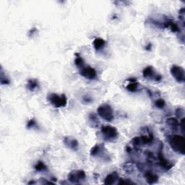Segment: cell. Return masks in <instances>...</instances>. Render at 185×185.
I'll use <instances>...</instances> for the list:
<instances>
[{
	"mask_svg": "<svg viewBox=\"0 0 185 185\" xmlns=\"http://www.w3.org/2000/svg\"><path fill=\"white\" fill-rule=\"evenodd\" d=\"M47 99L51 104L56 108L64 107L67 104V97L64 94L59 95L56 93H51L48 95Z\"/></svg>",
	"mask_w": 185,
	"mask_h": 185,
	"instance_id": "7a4b0ae2",
	"label": "cell"
},
{
	"mask_svg": "<svg viewBox=\"0 0 185 185\" xmlns=\"http://www.w3.org/2000/svg\"><path fill=\"white\" fill-rule=\"evenodd\" d=\"M118 174L116 172H113L107 176L104 180V184H113L115 183L116 180L118 179Z\"/></svg>",
	"mask_w": 185,
	"mask_h": 185,
	"instance_id": "7c38bea8",
	"label": "cell"
},
{
	"mask_svg": "<svg viewBox=\"0 0 185 185\" xmlns=\"http://www.w3.org/2000/svg\"><path fill=\"white\" fill-rule=\"evenodd\" d=\"M99 151H100V146L96 145V146H95L92 149H91L90 155L91 156L97 155V154L98 153V152H99Z\"/></svg>",
	"mask_w": 185,
	"mask_h": 185,
	"instance_id": "44dd1931",
	"label": "cell"
},
{
	"mask_svg": "<svg viewBox=\"0 0 185 185\" xmlns=\"http://www.w3.org/2000/svg\"><path fill=\"white\" fill-rule=\"evenodd\" d=\"M39 82L37 80L35 79H31L29 80L28 81V84H27V88L30 91H35L37 88H39Z\"/></svg>",
	"mask_w": 185,
	"mask_h": 185,
	"instance_id": "4fadbf2b",
	"label": "cell"
},
{
	"mask_svg": "<svg viewBox=\"0 0 185 185\" xmlns=\"http://www.w3.org/2000/svg\"><path fill=\"white\" fill-rule=\"evenodd\" d=\"M168 142L172 148L177 153L184 154V139L181 135H173L168 137Z\"/></svg>",
	"mask_w": 185,
	"mask_h": 185,
	"instance_id": "6da1fadb",
	"label": "cell"
},
{
	"mask_svg": "<svg viewBox=\"0 0 185 185\" xmlns=\"http://www.w3.org/2000/svg\"><path fill=\"white\" fill-rule=\"evenodd\" d=\"M134 182L130 181V180H125V179H119V184H133Z\"/></svg>",
	"mask_w": 185,
	"mask_h": 185,
	"instance_id": "7402d4cb",
	"label": "cell"
},
{
	"mask_svg": "<svg viewBox=\"0 0 185 185\" xmlns=\"http://www.w3.org/2000/svg\"><path fill=\"white\" fill-rule=\"evenodd\" d=\"M166 123H167V125H169L171 127L174 129H177L178 127L179 126V123L177 119L173 118V117H172V118H168L167 120H166Z\"/></svg>",
	"mask_w": 185,
	"mask_h": 185,
	"instance_id": "2e32d148",
	"label": "cell"
},
{
	"mask_svg": "<svg viewBox=\"0 0 185 185\" xmlns=\"http://www.w3.org/2000/svg\"><path fill=\"white\" fill-rule=\"evenodd\" d=\"M166 103L163 99H158L156 101V106L158 107V109H163L165 106Z\"/></svg>",
	"mask_w": 185,
	"mask_h": 185,
	"instance_id": "d6986e66",
	"label": "cell"
},
{
	"mask_svg": "<svg viewBox=\"0 0 185 185\" xmlns=\"http://www.w3.org/2000/svg\"><path fill=\"white\" fill-rule=\"evenodd\" d=\"M101 132L103 135H104V137L108 141L115 140L118 137L117 130L115 127H112V126H103L101 128Z\"/></svg>",
	"mask_w": 185,
	"mask_h": 185,
	"instance_id": "277c9868",
	"label": "cell"
},
{
	"mask_svg": "<svg viewBox=\"0 0 185 185\" xmlns=\"http://www.w3.org/2000/svg\"><path fill=\"white\" fill-rule=\"evenodd\" d=\"M138 85H139V84L135 80H133V81H131V83L127 86V89L130 92H135L137 90Z\"/></svg>",
	"mask_w": 185,
	"mask_h": 185,
	"instance_id": "e0dca14e",
	"label": "cell"
},
{
	"mask_svg": "<svg viewBox=\"0 0 185 185\" xmlns=\"http://www.w3.org/2000/svg\"><path fill=\"white\" fill-rule=\"evenodd\" d=\"M164 27L166 28H170L173 32H179V27H178V25H177V23L173 22V21L168 20V22L165 23Z\"/></svg>",
	"mask_w": 185,
	"mask_h": 185,
	"instance_id": "5bb4252c",
	"label": "cell"
},
{
	"mask_svg": "<svg viewBox=\"0 0 185 185\" xmlns=\"http://www.w3.org/2000/svg\"><path fill=\"white\" fill-rule=\"evenodd\" d=\"M80 73L82 76L88 80H94L97 76L96 71L90 67H82Z\"/></svg>",
	"mask_w": 185,
	"mask_h": 185,
	"instance_id": "52a82bcc",
	"label": "cell"
},
{
	"mask_svg": "<svg viewBox=\"0 0 185 185\" xmlns=\"http://www.w3.org/2000/svg\"><path fill=\"white\" fill-rule=\"evenodd\" d=\"M145 177H146V181L148 184H154L158 181V177L156 174H153L151 172H147L145 174Z\"/></svg>",
	"mask_w": 185,
	"mask_h": 185,
	"instance_id": "8fae6325",
	"label": "cell"
},
{
	"mask_svg": "<svg viewBox=\"0 0 185 185\" xmlns=\"http://www.w3.org/2000/svg\"><path fill=\"white\" fill-rule=\"evenodd\" d=\"M142 75H143L144 78H150V79H154L156 81L161 80V78H162L160 75H156L155 73L153 68L151 66L147 67L146 68H145L143 69Z\"/></svg>",
	"mask_w": 185,
	"mask_h": 185,
	"instance_id": "ba28073f",
	"label": "cell"
},
{
	"mask_svg": "<svg viewBox=\"0 0 185 185\" xmlns=\"http://www.w3.org/2000/svg\"><path fill=\"white\" fill-rule=\"evenodd\" d=\"M105 43H106V42H105V41L103 39L97 38L94 40V41H93V46H94L95 50L98 51L104 47Z\"/></svg>",
	"mask_w": 185,
	"mask_h": 185,
	"instance_id": "9a60e30c",
	"label": "cell"
},
{
	"mask_svg": "<svg viewBox=\"0 0 185 185\" xmlns=\"http://www.w3.org/2000/svg\"><path fill=\"white\" fill-rule=\"evenodd\" d=\"M98 114L102 119L107 121H111L114 119L112 108L108 104H103L98 108Z\"/></svg>",
	"mask_w": 185,
	"mask_h": 185,
	"instance_id": "3957f363",
	"label": "cell"
},
{
	"mask_svg": "<svg viewBox=\"0 0 185 185\" xmlns=\"http://www.w3.org/2000/svg\"><path fill=\"white\" fill-rule=\"evenodd\" d=\"M171 74L179 83H183L184 81V69L183 67L173 65L171 68Z\"/></svg>",
	"mask_w": 185,
	"mask_h": 185,
	"instance_id": "5b68a950",
	"label": "cell"
},
{
	"mask_svg": "<svg viewBox=\"0 0 185 185\" xmlns=\"http://www.w3.org/2000/svg\"><path fill=\"white\" fill-rule=\"evenodd\" d=\"M36 126V121L33 120V119H32V120H30L28 122V125H27V127L28 128H32Z\"/></svg>",
	"mask_w": 185,
	"mask_h": 185,
	"instance_id": "603a6c76",
	"label": "cell"
},
{
	"mask_svg": "<svg viewBox=\"0 0 185 185\" xmlns=\"http://www.w3.org/2000/svg\"><path fill=\"white\" fill-rule=\"evenodd\" d=\"M64 142L67 147H69L70 149L73 150L75 151H76L78 149L79 143L78 140L75 139H73V138H71L69 137H67L64 139Z\"/></svg>",
	"mask_w": 185,
	"mask_h": 185,
	"instance_id": "9c48e42d",
	"label": "cell"
},
{
	"mask_svg": "<svg viewBox=\"0 0 185 185\" xmlns=\"http://www.w3.org/2000/svg\"><path fill=\"white\" fill-rule=\"evenodd\" d=\"M158 158H159V161H160L161 166H163V168H165L166 169H169V168L172 167L173 165L169 162V161L166 160L164 157H163L162 152L161 151H160L158 153Z\"/></svg>",
	"mask_w": 185,
	"mask_h": 185,
	"instance_id": "30bf717a",
	"label": "cell"
},
{
	"mask_svg": "<svg viewBox=\"0 0 185 185\" xmlns=\"http://www.w3.org/2000/svg\"><path fill=\"white\" fill-rule=\"evenodd\" d=\"M85 173L82 170H74L68 174V180L72 183H79L85 179Z\"/></svg>",
	"mask_w": 185,
	"mask_h": 185,
	"instance_id": "8992f818",
	"label": "cell"
},
{
	"mask_svg": "<svg viewBox=\"0 0 185 185\" xmlns=\"http://www.w3.org/2000/svg\"><path fill=\"white\" fill-rule=\"evenodd\" d=\"M76 55L78 56V57L75 59V64L78 67H83V59H82L80 57H79L78 54H76Z\"/></svg>",
	"mask_w": 185,
	"mask_h": 185,
	"instance_id": "ffe728a7",
	"label": "cell"
},
{
	"mask_svg": "<svg viewBox=\"0 0 185 185\" xmlns=\"http://www.w3.org/2000/svg\"><path fill=\"white\" fill-rule=\"evenodd\" d=\"M46 165L44 164L42 161H39V162L35 166V169L36 171H39V172H41V171L46 169Z\"/></svg>",
	"mask_w": 185,
	"mask_h": 185,
	"instance_id": "ac0fdd59",
	"label": "cell"
}]
</instances>
